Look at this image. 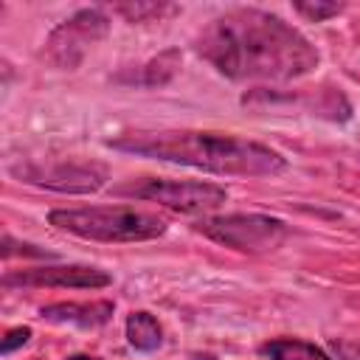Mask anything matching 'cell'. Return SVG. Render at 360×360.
Listing matches in <instances>:
<instances>
[{
	"instance_id": "1",
	"label": "cell",
	"mask_w": 360,
	"mask_h": 360,
	"mask_svg": "<svg viewBox=\"0 0 360 360\" xmlns=\"http://www.w3.org/2000/svg\"><path fill=\"white\" fill-rule=\"evenodd\" d=\"M197 51L228 79L290 82L318 65V51L301 31L259 8H233L211 20Z\"/></svg>"
},
{
	"instance_id": "2",
	"label": "cell",
	"mask_w": 360,
	"mask_h": 360,
	"mask_svg": "<svg viewBox=\"0 0 360 360\" xmlns=\"http://www.w3.org/2000/svg\"><path fill=\"white\" fill-rule=\"evenodd\" d=\"M112 149L143 155L152 160L180 163L202 169L211 174L236 177H273L287 169V160L256 141L219 135V132H191V129H163V132H129L110 141Z\"/></svg>"
},
{
	"instance_id": "3",
	"label": "cell",
	"mask_w": 360,
	"mask_h": 360,
	"mask_svg": "<svg viewBox=\"0 0 360 360\" xmlns=\"http://www.w3.org/2000/svg\"><path fill=\"white\" fill-rule=\"evenodd\" d=\"M48 222L93 242H146L163 236L166 222L132 205H90V208H53Z\"/></svg>"
},
{
	"instance_id": "4",
	"label": "cell",
	"mask_w": 360,
	"mask_h": 360,
	"mask_svg": "<svg viewBox=\"0 0 360 360\" xmlns=\"http://www.w3.org/2000/svg\"><path fill=\"white\" fill-rule=\"evenodd\" d=\"M197 231L214 239L217 245L242 250V253H267L287 239V225L264 214H225L197 222Z\"/></svg>"
},
{
	"instance_id": "5",
	"label": "cell",
	"mask_w": 360,
	"mask_h": 360,
	"mask_svg": "<svg viewBox=\"0 0 360 360\" xmlns=\"http://www.w3.org/2000/svg\"><path fill=\"white\" fill-rule=\"evenodd\" d=\"M118 194L160 202L166 208L183 211V214L214 211L228 200V191L222 186L202 183V180H143L135 186H121Z\"/></svg>"
},
{
	"instance_id": "6",
	"label": "cell",
	"mask_w": 360,
	"mask_h": 360,
	"mask_svg": "<svg viewBox=\"0 0 360 360\" xmlns=\"http://www.w3.org/2000/svg\"><path fill=\"white\" fill-rule=\"evenodd\" d=\"M107 31H110L107 14H101L98 8H82L48 34L45 56L51 65H56L62 70H73V68H79L84 51L93 42H98L101 37H107Z\"/></svg>"
},
{
	"instance_id": "7",
	"label": "cell",
	"mask_w": 360,
	"mask_h": 360,
	"mask_svg": "<svg viewBox=\"0 0 360 360\" xmlns=\"http://www.w3.org/2000/svg\"><path fill=\"white\" fill-rule=\"evenodd\" d=\"M112 281L110 273L98 267H84V264H56V267H34V270H20L3 278L6 287L11 284H25V287H73V290H101Z\"/></svg>"
},
{
	"instance_id": "8",
	"label": "cell",
	"mask_w": 360,
	"mask_h": 360,
	"mask_svg": "<svg viewBox=\"0 0 360 360\" xmlns=\"http://www.w3.org/2000/svg\"><path fill=\"white\" fill-rule=\"evenodd\" d=\"M107 172L101 166H82V163H62L53 169H34L25 172L28 183L53 188V191H68V194H87L104 186Z\"/></svg>"
},
{
	"instance_id": "9",
	"label": "cell",
	"mask_w": 360,
	"mask_h": 360,
	"mask_svg": "<svg viewBox=\"0 0 360 360\" xmlns=\"http://www.w3.org/2000/svg\"><path fill=\"white\" fill-rule=\"evenodd\" d=\"M112 301H62V304H48L39 309V315L51 323H73L82 329H93V326H104L112 318Z\"/></svg>"
},
{
	"instance_id": "10",
	"label": "cell",
	"mask_w": 360,
	"mask_h": 360,
	"mask_svg": "<svg viewBox=\"0 0 360 360\" xmlns=\"http://www.w3.org/2000/svg\"><path fill=\"white\" fill-rule=\"evenodd\" d=\"M259 354L267 360H332L323 349H318L307 340H295V338L267 340L259 346Z\"/></svg>"
},
{
	"instance_id": "11",
	"label": "cell",
	"mask_w": 360,
	"mask_h": 360,
	"mask_svg": "<svg viewBox=\"0 0 360 360\" xmlns=\"http://www.w3.org/2000/svg\"><path fill=\"white\" fill-rule=\"evenodd\" d=\"M127 340L132 349L138 352H155L160 343H163V332H160V323L155 315L138 309L127 318Z\"/></svg>"
},
{
	"instance_id": "12",
	"label": "cell",
	"mask_w": 360,
	"mask_h": 360,
	"mask_svg": "<svg viewBox=\"0 0 360 360\" xmlns=\"http://www.w3.org/2000/svg\"><path fill=\"white\" fill-rule=\"evenodd\" d=\"M177 70H180V51L177 48H169V51H163V53H158L155 59L146 62L143 76H141V84H146V87H163Z\"/></svg>"
},
{
	"instance_id": "13",
	"label": "cell",
	"mask_w": 360,
	"mask_h": 360,
	"mask_svg": "<svg viewBox=\"0 0 360 360\" xmlns=\"http://www.w3.org/2000/svg\"><path fill=\"white\" fill-rule=\"evenodd\" d=\"M118 14H124L129 22H143L146 17H160L163 11H172V6L163 3H129V6H115Z\"/></svg>"
},
{
	"instance_id": "14",
	"label": "cell",
	"mask_w": 360,
	"mask_h": 360,
	"mask_svg": "<svg viewBox=\"0 0 360 360\" xmlns=\"http://www.w3.org/2000/svg\"><path fill=\"white\" fill-rule=\"evenodd\" d=\"M295 11H298L301 17H307L309 22H323L326 17L340 14L343 6H340V3H321V0H315V3H295Z\"/></svg>"
},
{
	"instance_id": "15",
	"label": "cell",
	"mask_w": 360,
	"mask_h": 360,
	"mask_svg": "<svg viewBox=\"0 0 360 360\" xmlns=\"http://www.w3.org/2000/svg\"><path fill=\"white\" fill-rule=\"evenodd\" d=\"M28 338H31V329H28V326H14V329L6 332V338H3V343H0V352H3V354H11L17 346H25Z\"/></svg>"
},
{
	"instance_id": "16",
	"label": "cell",
	"mask_w": 360,
	"mask_h": 360,
	"mask_svg": "<svg viewBox=\"0 0 360 360\" xmlns=\"http://www.w3.org/2000/svg\"><path fill=\"white\" fill-rule=\"evenodd\" d=\"M332 349L340 360H360V340H346V338H335Z\"/></svg>"
},
{
	"instance_id": "17",
	"label": "cell",
	"mask_w": 360,
	"mask_h": 360,
	"mask_svg": "<svg viewBox=\"0 0 360 360\" xmlns=\"http://www.w3.org/2000/svg\"><path fill=\"white\" fill-rule=\"evenodd\" d=\"M68 360H101V357H90V354H73V357H68Z\"/></svg>"
}]
</instances>
